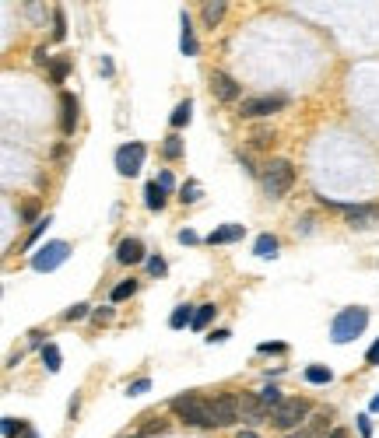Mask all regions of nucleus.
Masks as SVG:
<instances>
[{"label":"nucleus","instance_id":"nucleus-48","mask_svg":"<svg viewBox=\"0 0 379 438\" xmlns=\"http://www.w3.org/2000/svg\"><path fill=\"white\" fill-rule=\"evenodd\" d=\"M236 158H239V165H243V168H246V172H250V175H253V161L246 158V155H243V151H239V155H236Z\"/></svg>","mask_w":379,"mask_h":438},{"label":"nucleus","instance_id":"nucleus-14","mask_svg":"<svg viewBox=\"0 0 379 438\" xmlns=\"http://www.w3.org/2000/svg\"><path fill=\"white\" fill-rule=\"evenodd\" d=\"M243 235H246V228H243V225H218L204 242H208V245H228V242H239Z\"/></svg>","mask_w":379,"mask_h":438},{"label":"nucleus","instance_id":"nucleus-26","mask_svg":"<svg viewBox=\"0 0 379 438\" xmlns=\"http://www.w3.org/2000/svg\"><path fill=\"white\" fill-rule=\"evenodd\" d=\"M137 295V280H120L116 287H113V302H126V298H133Z\"/></svg>","mask_w":379,"mask_h":438},{"label":"nucleus","instance_id":"nucleus-13","mask_svg":"<svg viewBox=\"0 0 379 438\" xmlns=\"http://www.w3.org/2000/svg\"><path fill=\"white\" fill-rule=\"evenodd\" d=\"M141 260H148V256H144V242L141 239H123L120 245H116V263L133 267V263H141Z\"/></svg>","mask_w":379,"mask_h":438},{"label":"nucleus","instance_id":"nucleus-37","mask_svg":"<svg viewBox=\"0 0 379 438\" xmlns=\"http://www.w3.org/2000/svg\"><path fill=\"white\" fill-rule=\"evenodd\" d=\"M148 389H151V382H148V379H137V382H130V386H126V393H130V397H141V393H148Z\"/></svg>","mask_w":379,"mask_h":438},{"label":"nucleus","instance_id":"nucleus-42","mask_svg":"<svg viewBox=\"0 0 379 438\" xmlns=\"http://www.w3.org/2000/svg\"><path fill=\"white\" fill-rule=\"evenodd\" d=\"M358 435H362V438H373V428H369V417H365V414L358 417Z\"/></svg>","mask_w":379,"mask_h":438},{"label":"nucleus","instance_id":"nucleus-8","mask_svg":"<svg viewBox=\"0 0 379 438\" xmlns=\"http://www.w3.org/2000/svg\"><path fill=\"white\" fill-rule=\"evenodd\" d=\"M288 106V98L285 95H271V98H246L243 102V120H260V116H274V113H281Z\"/></svg>","mask_w":379,"mask_h":438},{"label":"nucleus","instance_id":"nucleus-44","mask_svg":"<svg viewBox=\"0 0 379 438\" xmlns=\"http://www.w3.org/2000/svg\"><path fill=\"white\" fill-rule=\"evenodd\" d=\"M179 242H183V245H197V235H193V228H183V232H179Z\"/></svg>","mask_w":379,"mask_h":438},{"label":"nucleus","instance_id":"nucleus-28","mask_svg":"<svg viewBox=\"0 0 379 438\" xmlns=\"http://www.w3.org/2000/svg\"><path fill=\"white\" fill-rule=\"evenodd\" d=\"M162 155H166L168 161H172V158H179V155H183V141H179L176 133H168L166 141H162Z\"/></svg>","mask_w":379,"mask_h":438},{"label":"nucleus","instance_id":"nucleus-22","mask_svg":"<svg viewBox=\"0 0 379 438\" xmlns=\"http://www.w3.org/2000/svg\"><path fill=\"white\" fill-rule=\"evenodd\" d=\"M193 316H197V309H193V305H176V312H172V319H168V326H172V330H183L186 322H193Z\"/></svg>","mask_w":379,"mask_h":438},{"label":"nucleus","instance_id":"nucleus-23","mask_svg":"<svg viewBox=\"0 0 379 438\" xmlns=\"http://www.w3.org/2000/svg\"><path fill=\"white\" fill-rule=\"evenodd\" d=\"M260 403H263V410H271V414H274V410L285 403V397H281V389H278V386H267V389L260 393Z\"/></svg>","mask_w":379,"mask_h":438},{"label":"nucleus","instance_id":"nucleus-53","mask_svg":"<svg viewBox=\"0 0 379 438\" xmlns=\"http://www.w3.org/2000/svg\"><path fill=\"white\" fill-rule=\"evenodd\" d=\"M21 438H39V435H36V432H32V428H29V432H25V435H21Z\"/></svg>","mask_w":379,"mask_h":438},{"label":"nucleus","instance_id":"nucleus-45","mask_svg":"<svg viewBox=\"0 0 379 438\" xmlns=\"http://www.w3.org/2000/svg\"><path fill=\"white\" fill-rule=\"evenodd\" d=\"M365 365H379V340L369 347V351H365Z\"/></svg>","mask_w":379,"mask_h":438},{"label":"nucleus","instance_id":"nucleus-1","mask_svg":"<svg viewBox=\"0 0 379 438\" xmlns=\"http://www.w3.org/2000/svg\"><path fill=\"white\" fill-rule=\"evenodd\" d=\"M365 326H369V309L365 305H348L330 322V340L334 344H351L355 337L365 333Z\"/></svg>","mask_w":379,"mask_h":438},{"label":"nucleus","instance_id":"nucleus-51","mask_svg":"<svg viewBox=\"0 0 379 438\" xmlns=\"http://www.w3.org/2000/svg\"><path fill=\"white\" fill-rule=\"evenodd\" d=\"M236 438H260L256 432H236Z\"/></svg>","mask_w":379,"mask_h":438},{"label":"nucleus","instance_id":"nucleus-54","mask_svg":"<svg viewBox=\"0 0 379 438\" xmlns=\"http://www.w3.org/2000/svg\"><path fill=\"white\" fill-rule=\"evenodd\" d=\"M123 438H141V435H123Z\"/></svg>","mask_w":379,"mask_h":438},{"label":"nucleus","instance_id":"nucleus-11","mask_svg":"<svg viewBox=\"0 0 379 438\" xmlns=\"http://www.w3.org/2000/svg\"><path fill=\"white\" fill-rule=\"evenodd\" d=\"M211 91H214L221 102H236L243 88L236 84V78H228L225 71H214V74H211Z\"/></svg>","mask_w":379,"mask_h":438},{"label":"nucleus","instance_id":"nucleus-16","mask_svg":"<svg viewBox=\"0 0 379 438\" xmlns=\"http://www.w3.org/2000/svg\"><path fill=\"white\" fill-rule=\"evenodd\" d=\"M190 116H193V98H183L176 109H172V116H168V123H172V130H183L186 123H190Z\"/></svg>","mask_w":379,"mask_h":438},{"label":"nucleus","instance_id":"nucleus-38","mask_svg":"<svg viewBox=\"0 0 379 438\" xmlns=\"http://www.w3.org/2000/svg\"><path fill=\"white\" fill-rule=\"evenodd\" d=\"M32 63H36V67H49V63H53V60H49V53H46V46H39V49L32 53Z\"/></svg>","mask_w":379,"mask_h":438},{"label":"nucleus","instance_id":"nucleus-15","mask_svg":"<svg viewBox=\"0 0 379 438\" xmlns=\"http://www.w3.org/2000/svg\"><path fill=\"white\" fill-rule=\"evenodd\" d=\"M179 25H183V39H179V49H183L186 56H197V53H201V42H197L193 29H190V14H186V11L179 14Z\"/></svg>","mask_w":379,"mask_h":438},{"label":"nucleus","instance_id":"nucleus-7","mask_svg":"<svg viewBox=\"0 0 379 438\" xmlns=\"http://www.w3.org/2000/svg\"><path fill=\"white\" fill-rule=\"evenodd\" d=\"M144 155H148V148L141 144V141H130L123 148H116V172L123 175V179H133L137 172H141V165H144Z\"/></svg>","mask_w":379,"mask_h":438},{"label":"nucleus","instance_id":"nucleus-24","mask_svg":"<svg viewBox=\"0 0 379 438\" xmlns=\"http://www.w3.org/2000/svg\"><path fill=\"white\" fill-rule=\"evenodd\" d=\"M67 39V18H64V7H53V42Z\"/></svg>","mask_w":379,"mask_h":438},{"label":"nucleus","instance_id":"nucleus-25","mask_svg":"<svg viewBox=\"0 0 379 438\" xmlns=\"http://www.w3.org/2000/svg\"><path fill=\"white\" fill-rule=\"evenodd\" d=\"M253 253L256 256H274L278 253V239L274 235H260V239L253 242Z\"/></svg>","mask_w":379,"mask_h":438},{"label":"nucleus","instance_id":"nucleus-12","mask_svg":"<svg viewBox=\"0 0 379 438\" xmlns=\"http://www.w3.org/2000/svg\"><path fill=\"white\" fill-rule=\"evenodd\" d=\"M60 130L64 133H74L78 130V98L71 91L60 95Z\"/></svg>","mask_w":379,"mask_h":438},{"label":"nucleus","instance_id":"nucleus-6","mask_svg":"<svg viewBox=\"0 0 379 438\" xmlns=\"http://www.w3.org/2000/svg\"><path fill=\"white\" fill-rule=\"evenodd\" d=\"M67 256H71V245H67V242H60V239L46 242L39 253L32 256V270H36V274H49V270H56Z\"/></svg>","mask_w":379,"mask_h":438},{"label":"nucleus","instance_id":"nucleus-20","mask_svg":"<svg viewBox=\"0 0 379 438\" xmlns=\"http://www.w3.org/2000/svg\"><path fill=\"white\" fill-rule=\"evenodd\" d=\"M42 365H46V372H60V365H64L60 347H56L53 340H46V344H42Z\"/></svg>","mask_w":379,"mask_h":438},{"label":"nucleus","instance_id":"nucleus-19","mask_svg":"<svg viewBox=\"0 0 379 438\" xmlns=\"http://www.w3.org/2000/svg\"><path fill=\"white\" fill-rule=\"evenodd\" d=\"M225 11H228V4H225V0H211V4H204V11H201V14H204V25L214 29V25L225 18Z\"/></svg>","mask_w":379,"mask_h":438},{"label":"nucleus","instance_id":"nucleus-17","mask_svg":"<svg viewBox=\"0 0 379 438\" xmlns=\"http://www.w3.org/2000/svg\"><path fill=\"white\" fill-rule=\"evenodd\" d=\"M166 200H168V193L158 183H148V186H144V203H148V210H162Z\"/></svg>","mask_w":379,"mask_h":438},{"label":"nucleus","instance_id":"nucleus-34","mask_svg":"<svg viewBox=\"0 0 379 438\" xmlns=\"http://www.w3.org/2000/svg\"><path fill=\"white\" fill-rule=\"evenodd\" d=\"M256 351H260V355H285L288 344H285V340H267V344H260Z\"/></svg>","mask_w":379,"mask_h":438},{"label":"nucleus","instance_id":"nucleus-29","mask_svg":"<svg viewBox=\"0 0 379 438\" xmlns=\"http://www.w3.org/2000/svg\"><path fill=\"white\" fill-rule=\"evenodd\" d=\"M0 428H4V438H14V435H25L29 432V424L25 421H14V417H4Z\"/></svg>","mask_w":379,"mask_h":438},{"label":"nucleus","instance_id":"nucleus-47","mask_svg":"<svg viewBox=\"0 0 379 438\" xmlns=\"http://www.w3.org/2000/svg\"><path fill=\"white\" fill-rule=\"evenodd\" d=\"M98 71H102V78H113V60H109V56H106V60H102V67H98Z\"/></svg>","mask_w":379,"mask_h":438},{"label":"nucleus","instance_id":"nucleus-5","mask_svg":"<svg viewBox=\"0 0 379 438\" xmlns=\"http://www.w3.org/2000/svg\"><path fill=\"white\" fill-rule=\"evenodd\" d=\"M208 410H211L214 428H228V424H236V421L243 417L239 397H232V393H218V397H211L208 399Z\"/></svg>","mask_w":379,"mask_h":438},{"label":"nucleus","instance_id":"nucleus-10","mask_svg":"<svg viewBox=\"0 0 379 438\" xmlns=\"http://www.w3.org/2000/svg\"><path fill=\"white\" fill-rule=\"evenodd\" d=\"M330 432H334V428H330V414H313V417H309L298 432H292L288 438H327Z\"/></svg>","mask_w":379,"mask_h":438},{"label":"nucleus","instance_id":"nucleus-49","mask_svg":"<svg viewBox=\"0 0 379 438\" xmlns=\"http://www.w3.org/2000/svg\"><path fill=\"white\" fill-rule=\"evenodd\" d=\"M228 337H232L228 330H218V333H211V344H214V340H228Z\"/></svg>","mask_w":379,"mask_h":438},{"label":"nucleus","instance_id":"nucleus-40","mask_svg":"<svg viewBox=\"0 0 379 438\" xmlns=\"http://www.w3.org/2000/svg\"><path fill=\"white\" fill-rule=\"evenodd\" d=\"M25 7H29V18H32L36 25H42V21H46V14H42V4H25Z\"/></svg>","mask_w":379,"mask_h":438},{"label":"nucleus","instance_id":"nucleus-30","mask_svg":"<svg viewBox=\"0 0 379 438\" xmlns=\"http://www.w3.org/2000/svg\"><path fill=\"white\" fill-rule=\"evenodd\" d=\"M49 221H53V218H49V214H46V218H39V221H36V225H32V232H29V235H25V245H36V242L42 239V232H46V228H49Z\"/></svg>","mask_w":379,"mask_h":438},{"label":"nucleus","instance_id":"nucleus-27","mask_svg":"<svg viewBox=\"0 0 379 438\" xmlns=\"http://www.w3.org/2000/svg\"><path fill=\"white\" fill-rule=\"evenodd\" d=\"M214 316H218V312H214V305H201L190 326H193V330H208V326H211V319H214Z\"/></svg>","mask_w":379,"mask_h":438},{"label":"nucleus","instance_id":"nucleus-32","mask_svg":"<svg viewBox=\"0 0 379 438\" xmlns=\"http://www.w3.org/2000/svg\"><path fill=\"white\" fill-rule=\"evenodd\" d=\"M88 312H91V305H88V302H78V305H71V309L64 312V319H67V322H78V319H84Z\"/></svg>","mask_w":379,"mask_h":438},{"label":"nucleus","instance_id":"nucleus-43","mask_svg":"<svg viewBox=\"0 0 379 438\" xmlns=\"http://www.w3.org/2000/svg\"><path fill=\"white\" fill-rule=\"evenodd\" d=\"M155 432L162 435V432H166V421H151V424H148V428H144L141 435H155Z\"/></svg>","mask_w":379,"mask_h":438},{"label":"nucleus","instance_id":"nucleus-18","mask_svg":"<svg viewBox=\"0 0 379 438\" xmlns=\"http://www.w3.org/2000/svg\"><path fill=\"white\" fill-rule=\"evenodd\" d=\"M305 379H309L313 386H327V382H334V368H330V365H309V368H305Z\"/></svg>","mask_w":379,"mask_h":438},{"label":"nucleus","instance_id":"nucleus-35","mask_svg":"<svg viewBox=\"0 0 379 438\" xmlns=\"http://www.w3.org/2000/svg\"><path fill=\"white\" fill-rule=\"evenodd\" d=\"M21 218H25V221H36V218H39V200H25Z\"/></svg>","mask_w":379,"mask_h":438},{"label":"nucleus","instance_id":"nucleus-21","mask_svg":"<svg viewBox=\"0 0 379 438\" xmlns=\"http://www.w3.org/2000/svg\"><path fill=\"white\" fill-rule=\"evenodd\" d=\"M67 74H71V60H67V56H56V60L49 63V81H53V84H64Z\"/></svg>","mask_w":379,"mask_h":438},{"label":"nucleus","instance_id":"nucleus-33","mask_svg":"<svg viewBox=\"0 0 379 438\" xmlns=\"http://www.w3.org/2000/svg\"><path fill=\"white\" fill-rule=\"evenodd\" d=\"M148 274H151V277H166L168 263L162 260V256H151V260H148Z\"/></svg>","mask_w":379,"mask_h":438},{"label":"nucleus","instance_id":"nucleus-41","mask_svg":"<svg viewBox=\"0 0 379 438\" xmlns=\"http://www.w3.org/2000/svg\"><path fill=\"white\" fill-rule=\"evenodd\" d=\"M113 316H116V312H113L109 305H106V309H95V312H91V319H95V322H113Z\"/></svg>","mask_w":379,"mask_h":438},{"label":"nucleus","instance_id":"nucleus-31","mask_svg":"<svg viewBox=\"0 0 379 438\" xmlns=\"http://www.w3.org/2000/svg\"><path fill=\"white\" fill-rule=\"evenodd\" d=\"M253 148H267V144H271V141H274V130H271V126H260V130H253Z\"/></svg>","mask_w":379,"mask_h":438},{"label":"nucleus","instance_id":"nucleus-50","mask_svg":"<svg viewBox=\"0 0 379 438\" xmlns=\"http://www.w3.org/2000/svg\"><path fill=\"white\" fill-rule=\"evenodd\" d=\"M327 438H348V432H344V428H334V432H330Z\"/></svg>","mask_w":379,"mask_h":438},{"label":"nucleus","instance_id":"nucleus-4","mask_svg":"<svg viewBox=\"0 0 379 438\" xmlns=\"http://www.w3.org/2000/svg\"><path fill=\"white\" fill-rule=\"evenodd\" d=\"M305 417H309V403H305V399H285V403H281V407L271 414L274 428H281L285 435L298 432V428L305 424Z\"/></svg>","mask_w":379,"mask_h":438},{"label":"nucleus","instance_id":"nucleus-3","mask_svg":"<svg viewBox=\"0 0 379 438\" xmlns=\"http://www.w3.org/2000/svg\"><path fill=\"white\" fill-rule=\"evenodd\" d=\"M260 183H263L267 197H285L295 183V165L288 158H271L260 172Z\"/></svg>","mask_w":379,"mask_h":438},{"label":"nucleus","instance_id":"nucleus-39","mask_svg":"<svg viewBox=\"0 0 379 438\" xmlns=\"http://www.w3.org/2000/svg\"><path fill=\"white\" fill-rule=\"evenodd\" d=\"M155 183H158L166 193H172V190H176V179H172V172H158V179H155Z\"/></svg>","mask_w":379,"mask_h":438},{"label":"nucleus","instance_id":"nucleus-52","mask_svg":"<svg viewBox=\"0 0 379 438\" xmlns=\"http://www.w3.org/2000/svg\"><path fill=\"white\" fill-rule=\"evenodd\" d=\"M369 410H373V414H379V397L373 399V403H369Z\"/></svg>","mask_w":379,"mask_h":438},{"label":"nucleus","instance_id":"nucleus-36","mask_svg":"<svg viewBox=\"0 0 379 438\" xmlns=\"http://www.w3.org/2000/svg\"><path fill=\"white\" fill-rule=\"evenodd\" d=\"M179 197H183V203H190V200H201V186H197V183H186V186L179 190Z\"/></svg>","mask_w":379,"mask_h":438},{"label":"nucleus","instance_id":"nucleus-9","mask_svg":"<svg viewBox=\"0 0 379 438\" xmlns=\"http://www.w3.org/2000/svg\"><path fill=\"white\" fill-rule=\"evenodd\" d=\"M344 210V218L355 225V228H365V225H376L379 221V207L376 203H337Z\"/></svg>","mask_w":379,"mask_h":438},{"label":"nucleus","instance_id":"nucleus-2","mask_svg":"<svg viewBox=\"0 0 379 438\" xmlns=\"http://www.w3.org/2000/svg\"><path fill=\"white\" fill-rule=\"evenodd\" d=\"M172 414L186 424V428H201V432H214V421H211L208 399H201L197 393H183V397L172 399Z\"/></svg>","mask_w":379,"mask_h":438},{"label":"nucleus","instance_id":"nucleus-46","mask_svg":"<svg viewBox=\"0 0 379 438\" xmlns=\"http://www.w3.org/2000/svg\"><path fill=\"white\" fill-rule=\"evenodd\" d=\"M78 410H81V397L74 393V397H71V407H67V414H71V417H78Z\"/></svg>","mask_w":379,"mask_h":438}]
</instances>
